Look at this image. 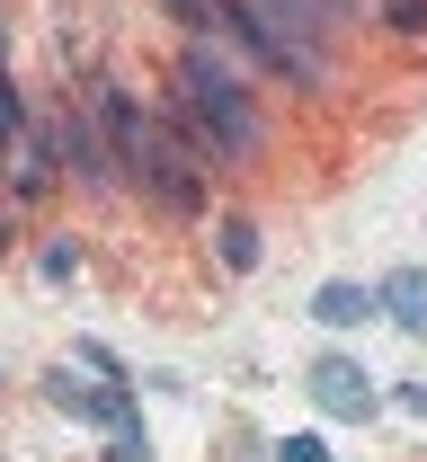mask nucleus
Masks as SVG:
<instances>
[{
    "mask_svg": "<svg viewBox=\"0 0 427 462\" xmlns=\"http://www.w3.org/2000/svg\"><path fill=\"white\" fill-rule=\"evenodd\" d=\"M45 392H54V401L71 409V418H98V427H116V436H134V418H125V401H116V392H89V383H71V374H54Z\"/></svg>",
    "mask_w": 427,
    "mask_h": 462,
    "instance_id": "5",
    "label": "nucleus"
},
{
    "mask_svg": "<svg viewBox=\"0 0 427 462\" xmlns=\"http://www.w3.org/2000/svg\"><path fill=\"white\" fill-rule=\"evenodd\" d=\"M0 71H9V36H0Z\"/></svg>",
    "mask_w": 427,
    "mask_h": 462,
    "instance_id": "14",
    "label": "nucleus"
},
{
    "mask_svg": "<svg viewBox=\"0 0 427 462\" xmlns=\"http://www.w3.org/2000/svg\"><path fill=\"white\" fill-rule=\"evenodd\" d=\"M18 152H27V116H18V89L0 71V161H18Z\"/></svg>",
    "mask_w": 427,
    "mask_h": 462,
    "instance_id": "9",
    "label": "nucleus"
},
{
    "mask_svg": "<svg viewBox=\"0 0 427 462\" xmlns=\"http://www.w3.org/2000/svg\"><path fill=\"white\" fill-rule=\"evenodd\" d=\"M374 311H392L401 329H427V276H392V285L374 293Z\"/></svg>",
    "mask_w": 427,
    "mask_h": 462,
    "instance_id": "6",
    "label": "nucleus"
},
{
    "mask_svg": "<svg viewBox=\"0 0 427 462\" xmlns=\"http://www.w3.org/2000/svg\"><path fill=\"white\" fill-rule=\"evenodd\" d=\"M285 462H330V454H320L311 436H294V445H285Z\"/></svg>",
    "mask_w": 427,
    "mask_h": 462,
    "instance_id": "13",
    "label": "nucleus"
},
{
    "mask_svg": "<svg viewBox=\"0 0 427 462\" xmlns=\"http://www.w3.org/2000/svg\"><path fill=\"white\" fill-rule=\"evenodd\" d=\"M311 311H320L330 329H348V320H374V293L366 285H320V293H311Z\"/></svg>",
    "mask_w": 427,
    "mask_h": 462,
    "instance_id": "7",
    "label": "nucleus"
},
{
    "mask_svg": "<svg viewBox=\"0 0 427 462\" xmlns=\"http://www.w3.org/2000/svg\"><path fill=\"white\" fill-rule=\"evenodd\" d=\"M0 249H9V223H0Z\"/></svg>",
    "mask_w": 427,
    "mask_h": 462,
    "instance_id": "15",
    "label": "nucleus"
},
{
    "mask_svg": "<svg viewBox=\"0 0 427 462\" xmlns=\"http://www.w3.org/2000/svg\"><path fill=\"white\" fill-rule=\"evenodd\" d=\"M36 152H54V170H71V178H107V143H98V116H80V107H62L54 125H45V143Z\"/></svg>",
    "mask_w": 427,
    "mask_h": 462,
    "instance_id": "3",
    "label": "nucleus"
},
{
    "mask_svg": "<svg viewBox=\"0 0 427 462\" xmlns=\"http://www.w3.org/2000/svg\"><path fill=\"white\" fill-rule=\"evenodd\" d=\"M214 18H223V27H232V36H241L267 71H285V80H320V71H330V62H320V45H311V36H294V27H276L258 0H214Z\"/></svg>",
    "mask_w": 427,
    "mask_h": 462,
    "instance_id": "2",
    "label": "nucleus"
},
{
    "mask_svg": "<svg viewBox=\"0 0 427 462\" xmlns=\"http://www.w3.org/2000/svg\"><path fill=\"white\" fill-rule=\"evenodd\" d=\"M170 9H179L187 27H205V18H214V0H170Z\"/></svg>",
    "mask_w": 427,
    "mask_h": 462,
    "instance_id": "12",
    "label": "nucleus"
},
{
    "mask_svg": "<svg viewBox=\"0 0 427 462\" xmlns=\"http://www.w3.org/2000/svg\"><path fill=\"white\" fill-rule=\"evenodd\" d=\"M80 365H89L98 383H125V365H116V356H107V346H98V338H80Z\"/></svg>",
    "mask_w": 427,
    "mask_h": 462,
    "instance_id": "11",
    "label": "nucleus"
},
{
    "mask_svg": "<svg viewBox=\"0 0 427 462\" xmlns=\"http://www.w3.org/2000/svg\"><path fill=\"white\" fill-rule=\"evenodd\" d=\"M179 116L214 143V161H249L258 152V107H249V89H241V71L214 54V45H187L179 54Z\"/></svg>",
    "mask_w": 427,
    "mask_h": 462,
    "instance_id": "1",
    "label": "nucleus"
},
{
    "mask_svg": "<svg viewBox=\"0 0 427 462\" xmlns=\"http://www.w3.org/2000/svg\"><path fill=\"white\" fill-rule=\"evenodd\" d=\"M311 401L330 409V418H374V383L348 356H320V365H311Z\"/></svg>",
    "mask_w": 427,
    "mask_h": 462,
    "instance_id": "4",
    "label": "nucleus"
},
{
    "mask_svg": "<svg viewBox=\"0 0 427 462\" xmlns=\"http://www.w3.org/2000/svg\"><path fill=\"white\" fill-rule=\"evenodd\" d=\"M214 240H223V267H232V276H249V267H258V249H267L249 214H223V231H214Z\"/></svg>",
    "mask_w": 427,
    "mask_h": 462,
    "instance_id": "8",
    "label": "nucleus"
},
{
    "mask_svg": "<svg viewBox=\"0 0 427 462\" xmlns=\"http://www.w3.org/2000/svg\"><path fill=\"white\" fill-rule=\"evenodd\" d=\"M383 18H392V36H427V0H383Z\"/></svg>",
    "mask_w": 427,
    "mask_h": 462,
    "instance_id": "10",
    "label": "nucleus"
}]
</instances>
